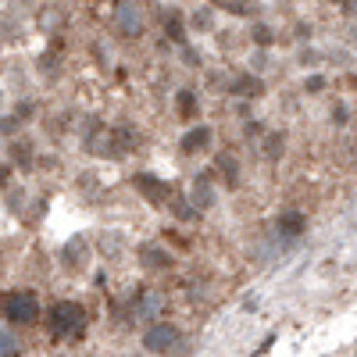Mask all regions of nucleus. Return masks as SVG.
Segmentation results:
<instances>
[{"label":"nucleus","instance_id":"f257e3e1","mask_svg":"<svg viewBox=\"0 0 357 357\" xmlns=\"http://www.w3.org/2000/svg\"><path fill=\"white\" fill-rule=\"evenodd\" d=\"M136 143H139V132L132 126H114V129H97L89 136V151L97 158H122L136 151Z\"/></svg>","mask_w":357,"mask_h":357},{"label":"nucleus","instance_id":"a211bd4d","mask_svg":"<svg viewBox=\"0 0 357 357\" xmlns=\"http://www.w3.org/2000/svg\"><path fill=\"white\" fill-rule=\"evenodd\" d=\"M197 93H193V89H178V114H183V118H193L197 114Z\"/></svg>","mask_w":357,"mask_h":357},{"label":"nucleus","instance_id":"423d86ee","mask_svg":"<svg viewBox=\"0 0 357 357\" xmlns=\"http://www.w3.org/2000/svg\"><path fill=\"white\" fill-rule=\"evenodd\" d=\"M114 29L122 36H139L143 33V11L136 0H118V8H114Z\"/></svg>","mask_w":357,"mask_h":357},{"label":"nucleus","instance_id":"6ab92c4d","mask_svg":"<svg viewBox=\"0 0 357 357\" xmlns=\"http://www.w3.org/2000/svg\"><path fill=\"white\" fill-rule=\"evenodd\" d=\"M222 11H232V15H250L257 11V0H218Z\"/></svg>","mask_w":357,"mask_h":357},{"label":"nucleus","instance_id":"c756f323","mask_svg":"<svg viewBox=\"0 0 357 357\" xmlns=\"http://www.w3.org/2000/svg\"><path fill=\"white\" fill-rule=\"evenodd\" d=\"M325 86V79L321 75H314V79H307V89H321Z\"/></svg>","mask_w":357,"mask_h":357},{"label":"nucleus","instance_id":"20e7f679","mask_svg":"<svg viewBox=\"0 0 357 357\" xmlns=\"http://www.w3.org/2000/svg\"><path fill=\"white\" fill-rule=\"evenodd\" d=\"M143 350H151V354H183V333H178L172 321H158V325L146 329Z\"/></svg>","mask_w":357,"mask_h":357},{"label":"nucleus","instance_id":"bb28decb","mask_svg":"<svg viewBox=\"0 0 357 357\" xmlns=\"http://www.w3.org/2000/svg\"><path fill=\"white\" fill-rule=\"evenodd\" d=\"M8 178H11V165H0V190H8Z\"/></svg>","mask_w":357,"mask_h":357},{"label":"nucleus","instance_id":"39448f33","mask_svg":"<svg viewBox=\"0 0 357 357\" xmlns=\"http://www.w3.org/2000/svg\"><path fill=\"white\" fill-rule=\"evenodd\" d=\"M132 186H136V193L143 200H151V204H165L172 197V186L165 183L161 175H154V172H136L132 175Z\"/></svg>","mask_w":357,"mask_h":357},{"label":"nucleus","instance_id":"4be33fe9","mask_svg":"<svg viewBox=\"0 0 357 357\" xmlns=\"http://www.w3.org/2000/svg\"><path fill=\"white\" fill-rule=\"evenodd\" d=\"M100 250L104 254H122V236H118V232H104V240H100Z\"/></svg>","mask_w":357,"mask_h":357},{"label":"nucleus","instance_id":"5701e85b","mask_svg":"<svg viewBox=\"0 0 357 357\" xmlns=\"http://www.w3.org/2000/svg\"><path fill=\"white\" fill-rule=\"evenodd\" d=\"M11 354H18V340L8 329H0V357H11Z\"/></svg>","mask_w":357,"mask_h":357},{"label":"nucleus","instance_id":"412c9836","mask_svg":"<svg viewBox=\"0 0 357 357\" xmlns=\"http://www.w3.org/2000/svg\"><path fill=\"white\" fill-rule=\"evenodd\" d=\"M250 40H254L257 47H272V40H275V33H272V29H268V25H261V22H257V25L250 29Z\"/></svg>","mask_w":357,"mask_h":357},{"label":"nucleus","instance_id":"a878e982","mask_svg":"<svg viewBox=\"0 0 357 357\" xmlns=\"http://www.w3.org/2000/svg\"><path fill=\"white\" fill-rule=\"evenodd\" d=\"M333 122H336V126H347V107H343V104L333 107Z\"/></svg>","mask_w":357,"mask_h":357},{"label":"nucleus","instance_id":"ddd939ff","mask_svg":"<svg viewBox=\"0 0 357 357\" xmlns=\"http://www.w3.org/2000/svg\"><path fill=\"white\" fill-rule=\"evenodd\" d=\"M139 261H143L146 268H168V264H172V254H168L161 243H146V247H139Z\"/></svg>","mask_w":357,"mask_h":357},{"label":"nucleus","instance_id":"7ed1b4c3","mask_svg":"<svg viewBox=\"0 0 357 357\" xmlns=\"http://www.w3.org/2000/svg\"><path fill=\"white\" fill-rule=\"evenodd\" d=\"M0 311L11 325H33L40 318V301L33 289H11L4 293V301H0Z\"/></svg>","mask_w":357,"mask_h":357},{"label":"nucleus","instance_id":"1a4fd4ad","mask_svg":"<svg viewBox=\"0 0 357 357\" xmlns=\"http://www.w3.org/2000/svg\"><path fill=\"white\" fill-rule=\"evenodd\" d=\"M211 139H215L211 126H193V129L183 136V143H178V151H183V154H200V151H207V146H211Z\"/></svg>","mask_w":357,"mask_h":357},{"label":"nucleus","instance_id":"cd10ccee","mask_svg":"<svg viewBox=\"0 0 357 357\" xmlns=\"http://www.w3.org/2000/svg\"><path fill=\"white\" fill-rule=\"evenodd\" d=\"M29 114H33V104H18L15 107V118H29Z\"/></svg>","mask_w":357,"mask_h":357},{"label":"nucleus","instance_id":"2eb2a0df","mask_svg":"<svg viewBox=\"0 0 357 357\" xmlns=\"http://www.w3.org/2000/svg\"><path fill=\"white\" fill-rule=\"evenodd\" d=\"M11 161L22 165V168L33 165V161H36V146H33V139H15V143H11Z\"/></svg>","mask_w":357,"mask_h":357},{"label":"nucleus","instance_id":"393cba45","mask_svg":"<svg viewBox=\"0 0 357 357\" xmlns=\"http://www.w3.org/2000/svg\"><path fill=\"white\" fill-rule=\"evenodd\" d=\"M8 200H11V211H22L18 204H25V193H22V190H11V193H8Z\"/></svg>","mask_w":357,"mask_h":357},{"label":"nucleus","instance_id":"f3484780","mask_svg":"<svg viewBox=\"0 0 357 357\" xmlns=\"http://www.w3.org/2000/svg\"><path fill=\"white\" fill-rule=\"evenodd\" d=\"M165 22H168V40H172V43H183V40H186L183 15H178V11H165Z\"/></svg>","mask_w":357,"mask_h":357},{"label":"nucleus","instance_id":"c85d7f7f","mask_svg":"<svg viewBox=\"0 0 357 357\" xmlns=\"http://www.w3.org/2000/svg\"><path fill=\"white\" fill-rule=\"evenodd\" d=\"M15 126H18V118H4V122H0V129H4V132H15Z\"/></svg>","mask_w":357,"mask_h":357},{"label":"nucleus","instance_id":"dca6fc26","mask_svg":"<svg viewBox=\"0 0 357 357\" xmlns=\"http://www.w3.org/2000/svg\"><path fill=\"white\" fill-rule=\"evenodd\" d=\"M282 154H286V136L282 132H268L264 136V158L268 161H279Z\"/></svg>","mask_w":357,"mask_h":357},{"label":"nucleus","instance_id":"f03ea898","mask_svg":"<svg viewBox=\"0 0 357 357\" xmlns=\"http://www.w3.org/2000/svg\"><path fill=\"white\" fill-rule=\"evenodd\" d=\"M86 329V307L75 304V301H61L47 311V333L54 340H72V336H82Z\"/></svg>","mask_w":357,"mask_h":357},{"label":"nucleus","instance_id":"4468645a","mask_svg":"<svg viewBox=\"0 0 357 357\" xmlns=\"http://www.w3.org/2000/svg\"><path fill=\"white\" fill-rule=\"evenodd\" d=\"M215 165H218V172L225 175V186H229V190L240 186V165H236V158H232L229 151H225V154H218V161H215Z\"/></svg>","mask_w":357,"mask_h":357},{"label":"nucleus","instance_id":"0eeeda50","mask_svg":"<svg viewBox=\"0 0 357 357\" xmlns=\"http://www.w3.org/2000/svg\"><path fill=\"white\" fill-rule=\"evenodd\" d=\"M161 307H165V296L158 289H143V293H136V301H132V318L136 321H154L161 314Z\"/></svg>","mask_w":357,"mask_h":357},{"label":"nucleus","instance_id":"aec40b11","mask_svg":"<svg viewBox=\"0 0 357 357\" xmlns=\"http://www.w3.org/2000/svg\"><path fill=\"white\" fill-rule=\"evenodd\" d=\"M172 200V215L178 218V222H190L193 215H197V207L190 204V200H183V197H168Z\"/></svg>","mask_w":357,"mask_h":357},{"label":"nucleus","instance_id":"9d476101","mask_svg":"<svg viewBox=\"0 0 357 357\" xmlns=\"http://www.w3.org/2000/svg\"><path fill=\"white\" fill-rule=\"evenodd\" d=\"M190 204L197 207V211H207V207H215V190H211V178H207V175H197V178H193Z\"/></svg>","mask_w":357,"mask_h":357},{"label":"nucleus","instance_id":"f8f14e48","mask_svg":"<svg viewBox=\"0 0 357 357\" xmlns=\"http://www.w3.org/2000/svg\"><path fill=\"white\" fill-rule=\"evenodd\" d=\"M229 93H236V97H247V100H257L261 93H264V82L257 79V75H240L232 86H229Z\"/></svg>","mask_w":357,"mask_h":357},{"label":"nucleus","instance_id":"6e6552de","mask_svg":"<svg viewBox=\"0 0 357 357\" xmlns=\"http://www.w3.org/2000/svg\"><path fill=\"white\" fill-rule=\"evenodd\" d=\"M89 243L82 240V236H75V240H68L65 243V250H61V264L68 268V272H86L89 268Z\"/></svg>","mask_w":357,"mask_h":357},{"label":"nucleus","instance_id":"b1692460","mask_svg":"<svg viewBox=\"0 0 357 357\" xmlns=\"http://www.w3.org/2000/svg\"><path fill=\"white\" fill-rule=\"evenodd\" d=\"M207 25H211V11L204 8V11H197V15H193V29H207Z\"/></svg>","mask_w":357,"mask_h":357},{"label":"nucleus","instance_id":"9b49d317","mask_svg":"<svg viewBox=\"0 0 357 357\" xmlns=\"http://www.w3.org/2000/svg\"><path fill=\"white\" fill-rule=\"evenodd\" d=\"M304 215L301 211H282L279 215V222H275V232L282 236V240H296V236H301L304 232Z\"/></svg>","mask_w":357,"mask_h":357}]
</instances>
